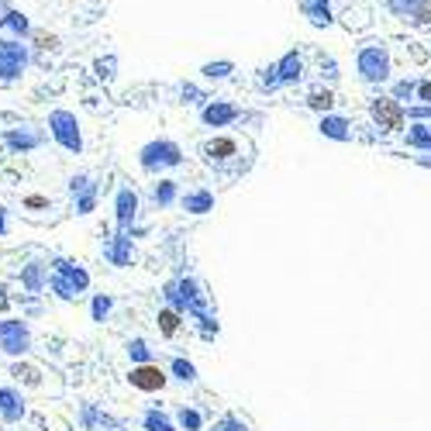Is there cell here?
I'll return each instance as SVG.
<instances>
[{"label":"cell","mask_w":431,"mask_h":431,"mask_svg":"<svg viewBox=\"0 0 431 431\" xmlns=\"http://www.w3.org/2000/svg\"><path fill=\"white\" fill-rule=\"evenodd\" d=\"M24 63H28V49L21 45V42H0V80H14V76H21V70H24Z\"/></svg>","instance_id":"6da1fadb"},{"label":"cell","mask_w":431,"mask_h":431,"mask_svg":"<svg viewBox=\"0 0 431 431\" xmlns=\"http://www.w3.org/2000/svg\"><path fill=\"white\" fill-rule=\"evenodd\" d=\"M359 66H362V76L366 80H383L387 70H390V59H387V52L380 45H373V49H366L359 56Z\"/></svg>","instance_id":"7a4b0ae2"},{"label":"cell","mask_w":431,"mask_h":431,"mask_svg":"<svg viewBox=\"0 0 431 431\" xmlns=\"http://www.w3.org/2000/svg\"><path fill=\"white\" fill-rule=\"evenodd\" d=\"M52 135L66 145V149H80V131H76V121H73V114H66V111H56L52 114Z\"/></svg>","instance_id":"3957f363"},{"label":"cell","mask_w":431,"mask_h":431,"mask_svg":"<svg viewBox=\"0 0 431 431\" xmlns=\"http://www.w3.org/2000/svg\"><path fill=\"white\" fill-rule=\"evenodd\" d=\"M373 117H376L380 128H387V131L404 128V111H400L397 100H376V104H373Z\"/></svg>","instance_id":"277c9868"},{"label":"cell","mask_w":431,"mask_h":431,"mask_svg":"<svg viewBox=\"0 0 431 431\" xmlns=\"http://www.w3.org/2000/svg\"><path fill=\"white\" fill-rule=\"evenodd\" d=\"M131 383L142 387V390H159V387H163V373H159L156 366H142V369L131 373Z\"/></svg>","instance_id":"5b68a950"},{"label":"cell","mask_w":431,"mask_h":431,"mask_svg":"<svg viewBox=\"0 0 431 431\" xmlns=\"http://www.w3.org/2000/svg\"><path fill=\"white\" fill-rule=\"evenodd\" d=\"M235 149H238V145H235L231 138H214V142L204 145V156H207V159H228V156H235Z\"/></svg>","instance_id":"8992f818"},{"label":"cell","mask_w":431,"mask_h":431,"mask_svg":"<svg viewBox=\"0 0 431 431\" xmlns=\"http://www.w3.org/2000/svg\"><path fill=\"white\" fill-rule=\"evenodd\" d=\"M0 24H7L14 35H28V17H24V14H17V10H7V17H3Z\"/></svg>","instance_id":"52a82bcc"},{"label":"cell","mask_w":431,"mask_h":431,"mask_svg":"<svg viewBox=\"0 0 431 431\" xmlns=\"http://www.w3.org/2000/svg\"><path fill=\"white\" fill-rule=\"evenodd\" d=\"M411 17L421 21V24H428L431 21V0H411Z\"/></svg>","instance_id":"ba28073f"},{"label":"cell","mask_w":431,"mask_h":431,"mask_svg":"<svg viewBox=\"0 0 431 431\" xmlns=\"http://www.w3.org/2000/svg\"><path fill=\"white\" fill-rule=\"evenodd\" d=\"M7 142H10L14 149H31L38 138H35V135H24V131H10V135H7Z\"/></svg>","instance_id":"9c48e42d"},{"label":"cell","mask_w":431,"mask_h":431,"mask_svg":"<svg viewBox=\"0 0 431 431\" xmlns=\"http://www.w3.org/2000/svg\"><path fill=\"white\" fill-rule=\"evenodd\" d=\"M228 114H231V111H228V107H218V111H214V107H211V111H207V114H204V117H207V121H225V117H228Z\"/></svg>","instance_id":"30bf717a"},{"label":"cell","mask_w":431,"mask_h":431,"mask_svg":"<svg viewBox=\"0 0 431 431\" xmlns=\"http://www.w3.org/2000/svg\"><path fill=\"white\" fill-rule=\"evenodd\" d=\"M159 321H163V332H166V335H172V332H176V314H170V311H166Z\"/></svg>","instance_id":"8fae6325"},{"label":"cell","mask_w":431,"mask_h":431,"mask_svg":"<svg viewBox=\"0 0 431 431\" xmlns=\"http://www.w3.org/2000/svg\"><path fill=\"white\" fill-rule=\"evenodd\" d=\"M311 104H314V107H328V104H332V93H314Z\"/></svg>","instance_id":"7c38bea8"},{"label":"cell","mask_w":431,"mask_h":431,"mask_svg":"<svg viewBox=\"0 0 431 431\" xmlns=\"http://www.w3.org/2000/svg\"><path fill=\"white\" fill-rule=\"evenodd\" d=\"M204 73H207V76H225V73H228V66H207Z\"/></svg>","instance_id":"4fadbf2b"},{"label":"cell","mask_w":431,"mask_h":431,"mask_svg":"<svg viewBox=\"0 0 431 431\" xmlns=\"http://www.w3.org/2000/svg\"><path fill=\"white\" fill-rule=\"evenodd\" d=\"M176 373H179V376H183V380H190V376H193V369H190V366H186V362H176Z\"/></svg>","instance_id":"5bb4252c"},{"label":"cell","mask_w":431,"mask_h":431,"mask_svg":"<svg viewBox=\"0 0 431 431\" xmlns=\"http://www.w3.org/2000/svg\"><path fill=\"white\" fill-rule=\"evenodd\" d=\"M421 97H425V100H428V104H431V83H425V86H421Z\"/></svg>","instance_id":"9a60e30c"}]
</instances>
